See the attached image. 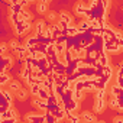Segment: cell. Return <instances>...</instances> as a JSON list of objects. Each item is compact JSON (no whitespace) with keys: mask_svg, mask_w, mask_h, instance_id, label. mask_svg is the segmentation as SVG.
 Here are the masks:
<instances>
[{"mask_svg":"<svg viewBox=\"0 0 123 123\" xmlns=\"http://www.w3.org/2000/svg\"><path fill=\"white\" fill-rule=\"evenodd\" d=\"M84 119H86L87 122H94V117H93L91 114H88V113H87V114H84Z\"/></svg>","mask_w":123,"mask_h":123,"instance_id":"obj_1","label":"cell"},{"mask_svg":"<svg viewBox=\"0 0 123 123\" xmlns=\"http://www.w3.org/2000/svg\"><path fill=\"white\" fill-rule=\"evenodd\" d=\"M2 123H16V119H15V117H13V119H3Z\"/></svg>","mask_w":123,"mask_h":123,"instance_id":"obj_2","label":"cell"},{"mask_svg":"<svg viewBox=\"0 0 123 123\" xmlns=\"http://www.w3.org/2000/svg\"><path fill=\"white\" fill-rule=\"evenodd\" d=\"M117 87L123 88V77H119V80H117Z\"/></svg>","mask_w":123,"mask_h":123,"instance_id":"obj_3","label":"cell"},{"mask_svg":"<svg viewBox=\"0 0 123 123\" xmlns=\"http://www.w3.org/2000/svg\"><path fill=\"white\" fill-rule=\"evenodd\" d=\"M7 78H9V77L3 73V74H2V83H6V81H7Z\"/></svg>","mask_w":123,"mask_h":123,"instance_id":"obj_4","label":"cell"},{"mask_svg":"<svg viewBox=\"0 0 123 123\" xmlns=\"http://www.w3.org/2000/svg\"><path fill=\"white\" fill-rule=\"evenodd\" d=\"M12 90H19V86L16 83H12Z\"/></svg>","mask_w":123,"mask_h":123,"instance_id":"obj_5","label":"cell"},{"mask_svg":"<svg viewBox=\"0 0 123 123\" xmlns=\"http://www.w3.org/2000/svg\"><path fill=\"white\" fill-rule=\"evenodd\" d=\"M45 7H46V5H45V3H42V5L39 6V10H41V12H43V10H45Z\"/></svg>","mask_w":123,"mask_h":123,"instance_id":"obj_6","label":"cell"},{"mask_svg":"<svg viewBox=\"0 0 123 123\" xmlns=\"http://www.w3.org/2000/svg\"><path fill=\"white\" fill-rule=\"evenodd\" d=\"M114 123H123V119H117V120H116Z\"/></svg>","mask_w":123,"mask_h":123,"instance_id":"obj_7","label":"cell"}]
</instances>
